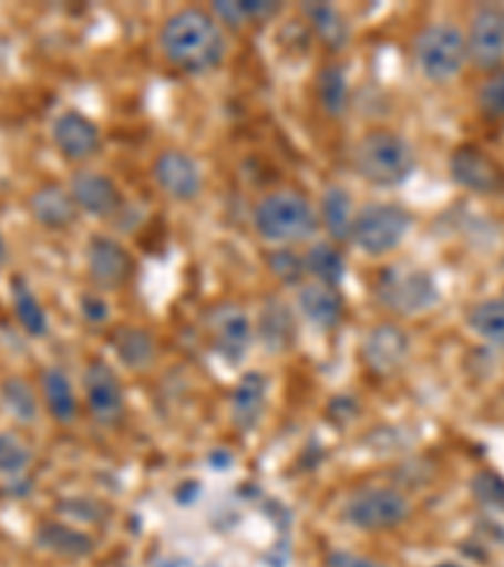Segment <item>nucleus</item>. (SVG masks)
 <instances>
[{
    "mask_svg": "<svg viewBox=\"0 0 504 567\" xmlns=\"http://www.w3.org/2000/svg\"><path fill=\"white\" fill-rule=\"evenodd\" d=\"M160 49L174 69L185 73L215 71L227 56V39L213 11L182 8L160 29Z\"/></svg>",
    "mask_w": 504,
    "mask_h": 567,
    "instance_id": "f257e3e1",
    "label": "nucleus"
},
{
    "mask_svg": "<svg viewBox=\"0 0 504 567\" xmlns=\"http://www.w3.org/2000/svg\"><path fill=\"white\" fill-rule=\"evenodd\" d=\"M253 223L265 243L290 245L316 233L318 213L298 189H275L255 205Z\"/></svg>",
    "mask_w": 504,
    "mask_h": 567,
    "instance_id": "f03ea898",
    "label": "nucleus"
},
{
    "mask_svg": "<svg viewBox=\"0 0 504 567\" xmlns=\"http://www.w3.org/2000/svg\"><path fill=\"white\" fill-rule=\"evenodd\" d=\"M356 169L376 187H399L416 169L411 144L389 130H373L356 146Z\"/></svg>",
    "mask_w": 504,
    "mask_h": 567,
    "instance_id": "7ed1b4c3",
    "label": "nucleus"
},
{
    "mask_svg": "<svg viewBox=\"0 0 504 567\" xmlns=\"http://www.w3.org/2000/svg\"><path fill=\"white\" fill-rule=\"evenodd\" d=\"M416 69L434 84L452 81L464 71L470 53H466V35L446 23H432L421 29L414 39Z\"/></svg>",
    "mask_w": 504,
    "mask_h": 567,
    "instance_id": "20e7f679",
    "label": "nucleus"
},
{
    "mask_svg": "<svg viewBox=\"0 0 504 567\" xmlns=\"http://www.w3.org/2000/svg\"><path fill=\"white\" fill-rule=\"evenodd\" d=\"M411 213L407 207L393 203L366 205L353 217L351 240L361 252L371 258H383L399 248L403 237L411 230Z\"/></svg>",
    "mask_w": 504,
    "mask_h": 567,
    "instance_id": "39448f33",
    "label": "nucleus"
},
{
    "mask_svg": "<svg viewBox=\"0 0 504 567\" xmlns=\"http://www.w3.org/2000/svg\"><path fill=\"white\" fill-rule=\"evenodd\" d=\"M376 296L381 306L399 316H419L436 306L439 288L432 272L411 268V265H393L383 270L376 282Z\"/></svg>",
    "mask_w": 504,
    "mask_h": 567,
    "instance_id": "423d86ee",
    "label": "nucleus"
},
{
    "mask_svg": "<svg viewBox=\"0 0 504 567\" xmlns=\"http://www.w3.org/2000/svg\"><path fill=\"white\" fill-rule=\"evenodd\" d=\"M409 512L411 505L403 492L393 487H363L346 502L343 517L348 525L363 533H383L399 527Z\"/></svg>",
    "mask_w": 504,
    "mask_h": 567,
    "instance_id": "0eeeda50",
    "label": "nucleus"
},
{
    "mask_svg": "<svg viewBox=\"0 0 504 567\" xmlns=\"http://www.w3.org/2000/svg\"><path fill=\"white\" fill-rule=\"evenodd\" d=\"M449 175L462 189L482 197L504 195V167L480 146L464 144L449 157Z\"/></svg>",
    "mask_w": 504,
    "mask_h": 567,
    "instance_id": "6e6552de",
    "label": "nucleus"
},
{
    "mask_svg": "<svg viewBox=\"0 0 504 567\" xmlns=\"http://www.w3.org/2000/svg\"><path fill=\"white\" fill-rule=\"evenodd\" d=\"M466 53L480 71H497L504 61V6L476 8L466 33Z\"/></svg>",
    "mask_w": 504,
    "mask_h": 567,
    "instance_id": "1a4fd4ad",
    "label": "nucleus"
},
{
    "mask_svg": "<svg viewBox=\"0 0 504 567\" xmlns=\"http://www.w3.org/2000/svg\"><path fill=\"white\" fill-rule=\"evenodd\" d=\"M152 175L164 195L179 203L197 199L205 187L197 159L182 150H164L152 164Z\"/></svg>",
    "mask_w": 504,
    "mask_h": 567,
    "instance_id": "9d476101",
    "label": "nucleus"
},
{
    "mask_svg": "<svg viewBox=\"0 0 504 567\" xmlns=\"http://www.w3.org/2000/svg\"><path fill=\"white\" fill-rule=\"evenodd\" d=\"M134 258L114 237L96 235L89 243V276L101 288H122L132 278Z\"/></svg>",
    "mask_w": 504,
    "mask_h": 567,
    "instance_id": "9b49d317",
    "label": "nucleus"
},
{
    "mask_svg": "<svg viewBox=\"0 0 504 567\" xmlns=\"http://www.w3.org/2000/svg\"><path fill=\"white\" fill-rule=\"evenodd\" d=\"M207 331L213 336L215 349L227 361H240L250 349L253 323L243 308L217 306L207 318Z\"/></svg>",
    "mask_w": 504,
    "mask_h": 567,
    "instance_id": "f8f14e48",
    "label": "nucleus"
},
{
    "mask_svg": "<svg viewBox=\"0 0 504 567\" xmlns=\"http://www.w3.org/2000/svg\"><path fill=\"white\" fill-rule=\"evenodd\" d=\"M409 336L393 323H381L369 331L363 338V361L373 373L379 377H389V373L399 371L403 361L409 359Z\"/></svg>",
    "mask_w": 504,
    "mask_h": 567,
    "instance_id": "ddd939ff",
    "label": "nucleus"
},
{
    "mask_svg": "<svg viewBox=\"0 0 504 567\" xmlns=\"http://www.w3.org/2000/svg\"><path fill=\"white\" fill-rule=\"evenodd\" d=\"M86 404L91 416L101 424H116L124 416V389L116 373L104 363H94L84 377Z\"/></svg>",
    "mask_w": 504,
    "mask_h": 567,
    "instance_id": "4468645a",
    "label": "nucleus"
},
{
    "mask_svg": "<svg viewBox=\"0 0 504 567\" xmlns=\"http://www.w3.org/2000/svg\"><path fill=\"white\" fill-rule=\"evenodd\" d=\"M53 144L71 162H84L94 157L101 146L99 126L79 112H63L53 122Z\"/></svg>",
    "mask_w": 504,
    "mask_h": 567,
    "instance_id": "2eb2a0df",
    "label": "nucleus"
},
{
    "mask_svg": "<svg viewBox=\"0 0 504 567\" xmlns=\"http://www.w3.org/2000/svg\"><path fill=\"white\" fill-rule=\"evenodd\" d=\"M71 197L79 209L94 217H109L122 207V192L116 182L94 169H81L71 177Z\"/></svg>",
    "mask_w": 504,
    "mask_h": 567,
    "instance_id": "dca6fc26",
    "label": "nucleus"
},
{
    "mask_svg": "<svg viewBox=\"0 0 504 567\" xmlns=\"http://www.w3.org/2000/svg\"><path fill=\"white\" fill-rule=\"evenodd\" d=\"M298 306L308 323H313L320 331H333L343 318V298L338 288L326 282H310L298 292Z\"/></svg>",
    "mask_w": 504,
    "mask_h": 567,
    "instance_id": "f3484780",
    "label": "nucleus"
},
{
    "mask_svg": "<svg viewBox=\"0 0 504 567\" xmlns=\"http://www.w3.org/2000/svg\"><path fill=\"white\" fill-rule=\"evenodd\" d=\"M31 215L39 219L49 230H66V227L76 219L79 207L73 203L71 192L59 185H43L35 189L29 199Z\"/></svg>",
    "mask_w": 504,
    "mask_h": 567,
    "instance_id": "a211bd4d",
    "label": "nucleus"
},
{
    "mask_svg": "<svg viewBox=\"0 0 504 567\" xmlns=\"http://www.w3.org/2000/svg\"><path fill=\"white\" fill-rule=\"evenodd\" d=\"M265 401H268V379L263 373H245L233 393V422L243 432H253L265 414Z\"/></svg>",
    "mask_w": 504,
    "mask_h": 567,
    "instance_id": "6ab92c4d",
    "label": "nucleus"
},
{
    "mask_svg": "<svg viewBox=\"0 0 504 567\" xmlns=\"http://www.w3.org/2000/svg\"><path fill=\"white\" fill-rule=\"evenodd\" d=\"M353 217L356 213H353L351 192L341 185L328 187L323 192V199H320V215H318V223H323L326 233L338 243L351 240Z\"/></svg>",
    "mask_w": 504,
    "mask_h": 567,
    "instance_id": "aec40b11",
    "label": "nucleus"
},
{
    "mask_svg": "<svg viewBox=\"0 0 504 567\" xmlns=\"http://www.w3.org/2000/svg\"><path fill=\"white\" fill-rule=\"evenodd\" d=\"M302 16L308 18L310 29L316 31L320 43L331 51H341L351 41V29H348L343 13L331 3H302Z\"/></svg>",
    "mask_w": 504,
    "mask_h": 567,
    "instance_id": "412c9836",
    "label": "nucleus"
},
{
    "mask_svg": "<svg viewBox=\"0 0 504 567\" xmlns=\"http://www.w3.org/2000/svg\"><path fill=\"white\" fill-rule=\"evenodd\" d=\"M260 338L263 346L270 353L288 351L296 341V320H292L290 308L280 303L278 298H270L260 313Z\"/></svg>",
    "mask_w": 504,
    "mask_h": 567,
    "instance_id": "4be33fe9",
    "label": "nucleus"
},
{
    "mask_svg": "<svg viewBox=\"0 0 504 567\" xmlns=\"http://www.w3.org/2000/svg\"><path fill=\"white\" fill-rule=\"evenodd\" d=\"M41 386H43V399H45V406L51 411V416L59 419L63 424L73 422L79 414V404H76V396H73V389L66 373L61 369L43 371Z\"/></svg>",
    "mask_w": 504,
    "mask_h": 567,
    "instance_id": "5701e85b",
    "label": "nucleus"
},
{
    "mask_svg": "<svg viewBox=\"0 0 504 567\" xmlns=\"http://www.w3.org/2000/svg\"><path fill=\"white\" fill-rule=\"evenodd\" d=\"M306 262V276H313L316 282H326V286H338L346 272V258L338 245L318 243L302 255Z\"/></svg>",
    "mask_w": 504,
    "mask_h": 567,
    "instance_id": "b1692460",
    "label": "nucleus"
},
{
    "mask_svg": "<svg viewBox=\"0 0 504 567\" xmlns=\"http://www.w3.org/2000/svg\"><path fill=\"white\" fill-rule=\"evenodd\" d=\"M318 102L323 106L328 116H343L348 109V96H351V89H348V76L346 71L331 63L323 71L318 73Z\"/></svg>",
    "mask_w": 504,
    "mask_h": 567,
    "instance_id": "393cba45",
    "label": "nucleus"
},
{
    "mask_svg": "<svg viewBox=\"0 0 504 567\" xmlns=\"http://www.w3.org/2000/svg\"><path fill=\"white\" fill-rule=\"evenodd\" d=\"M39 545L63 557H84L94 550L91 537L66 525H43L39 529Z\"/></svg>",
    "mask_w": 504,
    "mask_h": 567,
    "instance_id": "a878e982",
    "label": "nucleus"
},
{
    "mask_svg": "<svg viewBox=\"0 0 504 567\" xmlns=\"http://www.w3.org/2000/svg\"><path fill=\"white\" fill-rule=\"evenodd\" d=\"M472 331L494 349L504 351V300H484L466 316Z\"/></svg>",
    "mask_w": 504,
    "mask_h": 567,
    "instance_id": "bb28decb",
    "label": "nucleus"
},
{
    "mask_svg": "<svg viewBox=\"0 0 504 567\" xmlns=\"http://www.w3.org/2000/svg\"><path fill=\"white\" fill-rule=\"evenodd\" d=\"M114 351L130 369H144L154 359V341L142 328H122L114 333Z\"/></svg>",
    "mask_w": 504,
    "mask_h": 567,
    "instance_id": "cd10ccee",
    "label": "nucleus"
},
{
    "mask_svg": "<svg viewBox=\"0 0 504 567\" xmlns=\"http://www.w3.org/2000/svg\"><path fill=\"white\" fill-rule=\"evenodd\" d=\"M13 306L18 320H21V326L25 328V333L43 336L49 331V318H45L39 298L33 296V290L25 286L23 278L13 280Z\"/></svg>",
    "mask_w": 504,
    "mask_h": 567,
    "instance_id": "c85d7f7f",
    "label": "nucleus"
},
{
    "mask_svg": "<svg viewBox=\"0 0 504 567\" xmlns=\"http://www.w3.org/2000/svg\"><path fill=\"white\" fill-rule=\"evenodd\" d=\"M472 495L480 502L482 507L494 509V512H504V477L492 470H482L476 472L472 482Z\"/></svg>",
    "mask_w": 504,
    "mask_h": 567,
    "instance_id": "c756f323",
    "label": "nucleus"
},
{
    "mask_svg": "<svg viewBox=\"0 0 504 567\" xmlns=\"http://www.w3.org/2000/svg\"><path fill=\"white\" fill-rule=\"evenodd\" d=\"M480 112L490 118V122H502L504 118V69L492 71L480 89L476 96Z\"/></svg>",
    "mask_w": 504,
    "mask_h": 567,
    "instance_id": "7c9ffc66",
    "label": "nucleus"
},
{
    "mask_svg": "<svg viewBox=\"0 0 504 567\" xmlns=\"http://www.w3.org/2000/svg\"><path fill=\"white\" fill-rule=\"evenodd\" d=\"M31 462V454L25 446L18 442L11 434H0V474H8V477H16V474H23L25 466Z\"/></svg>",
    "mask_w": 504,
    "mask_h": 567,
    "instance_id": "2f4dec72",
    "label": "nucleus"
},
{
    "mask_svg": "<svg viewBox=\"0 0 504 567\" xmlns=\"http://www.w3.org/2000/svg\"><path fill=\"white\" fill-rule=\"evenodd\" d=\"M270 270L278 276L282 282H288V286H298V282L306 278V262L298 252H292L288 248L282 250H275L270 258Z\"/></svg>",
    "mask_w": 504,
    "mask_h": 567,
    "instance_id": "473e14b6",
    "label": "nucleus"
},
{
    "mask_svg": "<svg viewBox=\"0 0 504 567\" xmlns=\"http://www.w3.org/2000/svg\"><path fill=\"white\" fill-rule=\"evenodd\" d=\"M3 393H6L8 406H11L18 416H21V419H33L35 416L33 393L23 381H8Z\"/></svg>",
    "mask_w": 504,
    "mask_h": 567,
    "instance_id": "72a5a7b5",
    "label": "nucleus"
},
{
    "mask_svg": "<svg viewBox=\"0 0 504 567\" xmlns=\"http://www.w3.org/2000/svg\"><path fill=\"white\" fill-rule=\"evenodd\" d=\"M326 565L328 567H387V565L371 560V557H363V555H356V553H348V550L331 553V555H328Z\"/></svg>",
    "mask_w": 504,
    "mask_h": 567,
    "instance_id": "f704fd0d",
    "label": "nucleus"
},
{
    "mask_svg": "<svg viewBox=\"0 0 504 567\" xmlns=\"http://www.w3.org/2000/svg\"><path fill=\"white\" fill-rule=\"evenodd\" d=\"M81 313L89 320V323H101V320H106L109 316V306L101 300L99 296H86L81 298Z\"/></svg>",
    "mask_w": 504,
    "mask_h": 567,
    "instance_id": "c9c22d12",
    "label": "nucleus"
},
{
    "mask_svg": "<svg viewBox=\"0 0 504 567\" xmlns=\"http://www.w3.org/2000/svg\"><path fill=\"white\" fill-rule=\"evenodd\" d=\"M240 11L245 16V23H250V21H260V18L272 16L278 11V6L263 3V0H240Z\"/></svg>",
    "mask_w": 504,
    "mask_h": 567,
    "instance_id": "e433bc0d",
    "label": "nucleus"
},
{
    "mask_svg": "<svg viewBox=\"0 0 504 567\" xmlns=\"http://www.w3.org/2000/svg\"><path fill=\"white\" fill-rule=\"evenodd\" d=\"M164 567H192V565L185 563V560H169Z\"/></svg>",
    "mask_w": 504,
    "mask_h": 567,
    "instance_id": "4c0bfd02",
    "label": "nucleus"
},
{
    "mask_svg": "<svg viewBox=\"0 0 504 567\" xmlns=\"http://www.w3.org/2000/svg\"><path fill=\"white\" fill-rule=\"evenodd\" d=\"M436 567H462V565H456V563H442V565H436Z\"/></svg>",
    "mask_w": 504,
    "mask_h": 567,
    "instance_id": "58836bf2",
    "label": "nucleus"
},
{
    "mask_svg": "<svg viewBox=\"0 0 504 567\" xmlns=\"http://www.w3.org/2000/svg\"><path fill=\"white\" fill-rule=\"evenodd\" d=\"M3 252H6V248H3V237H0V258H3Z\"/></svg>",
    "mask_w": 504,
    "mask_h": 567,
    "instance_id": "ea45409f",
    "label": "nucleus"
}]
</instances>
